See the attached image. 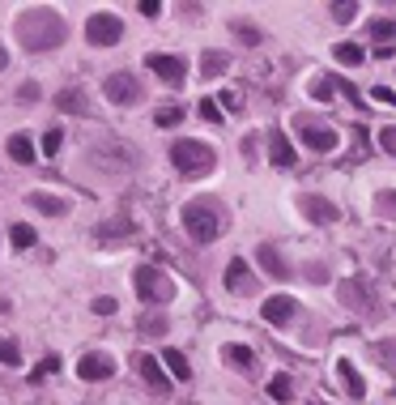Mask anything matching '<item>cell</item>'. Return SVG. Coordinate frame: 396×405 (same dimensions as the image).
<instances>
[{"label":"cell","mask_w":396,"mask_h":405,"mask_svg":"<svg viewBox=\"0 0 396 405\" xmlns=\"http://www.w3.org/2000/svg\"><path fill=\"white\" fill-rule=\"evenodd\" d=\"M230 34H235L239 43H247V47H256V43L264 38V34H260V30H256L252 21H243V17H235V21H230Z\"/></svg>","instance_id":"obj_25"},{"label":"cell","mask_w":396,"mask_h":405,"mask_svg":"<svg viewBox=\"0 0 396 405\" xmlns=\"http://www.w3.org/2000/svg\"><path fill=\"white\" fill-rule=\"evenodd\" d=\"M303 214H307L311 222H337V218H341V209H337L333 201H324V196H303Z\"/></svg>","instance_id":"obj_16"},{"label":"cell","mask_w":396,"mask_h":405,"mask_svg":"<svg viewBox=\"0 0 396 405\" xmlns=\"http://www.w3.org/2000/svg\"><path fill=\"white\" fill-rule=\"evenodd\" d=\"M145 64L162 77V81H171V85H179L183 81V60L179 56H166V51H149L145 56Z\"/></svg>","instance_id":"obj_10"},{"label":"cell","mask_w":396,"mask_h":405,"mask_svg":"<svg viewBox=\"0 0 396 405\" xmlns=\"http://www.w3.org/2000/svg\"><path fill=\"white\" fill-rule=\"evenodd\" d=\"M371 38H375L380 47H392V43H396V17H380V21H371Z\"/></svg>","instance_id":"obj_24"},{"label":"cell","mask_w":396,"mask_h":405,"mask_svg":"<svg viewBox=\"0 0 396 405\" xmlns=\"http://www.w3.org/2000/svg\"><path fill=\"white\" fill-rule=\"evenodd\" d=\"M77 376L81 380H90V384H102V380H111L115 376V363L107 359V354H81V363H77Z\"/></svg>","instance_id":"obj_8"},{"label":"cell","mask_w":396,"mask_h":405,"mask_svg":"<svg viewBox=\"0 0 396 405\" xmlns=\"http://www.w3.org/2000/svg\"><path fill=\"white\" fill-rule=\"evenodd\" d=\"M371 98H375V102H388V107H396V94L388 90V85H371Z\"/></svg>","instance_id":"obj_38"},{"label":"cell","mask_w":396,"mask_h":405,"mask_svg":"<svg viewBox=\"0 0 396 405\" xmlns=\"http://www.w3.org/2000/svg\"><path fill=\"white\" fill-rule=\"evenodd\" d=\"M328 13H333V21H350V17H358V0H337Z\"/></svg>","instance_id":"obj_31"},{"label":"cell","mask_w":396,"mask_h":405,"mask_svg":"<svg viewBox=\"0 0 396 405\" xmlns=\"http://www.w3.org/2000/svg\"><path fill=\"white\" fill-rule=\"evenodd\" d=\"M299 137H303V145H311L316 154L337 149V132H333V128H316L311 120H299Z\"/></svg>","instance_id":"obj_11"},{"label":"cell","mask_w":396,"mask_h":405,"mask_svg":"<svg viewBox=\"0 0 396 405\" xmlns=\"http://www.w3.org/2000/svg\"><path fill=\"white\" fill-rule=\"evenodd\" d=\"M4 149H9V158H13L17 167H30V162H34V141H30L26 132H13Z\"/></svg>","instance_id":"obj_19"},{"label":"cell","mask_w":396,"mask_h":405,"mask_svg":"<svg viewBox=\"0 0 396 405\" xmlns=\"http://www.w3.org/2000/svg\"><path fill=\"white\" fill-rule=\"evenodd\" d=\"M141 333H149V337H162L166 333V320L162 316H141V325H137Z\"/></svg>","instance_id":"obj_34"},{"label":"cell","mask_w":396,"mask_h":405,"mask_svg":"<svg viewBox=\"0 0 396 405\" xmlns=\"http://www.w3.org/2000/svg\"><path fill=\"white\" fill-rule=\"evenodd\" d=\"M141 13H145V17H158V13H162V4H158V0H141Z\"/></svg>","instance_id":"obj_40"},{"label":"cell","mask_w":396,"mask_h":405,"mask_svg":"<svg viewBox=\"0 0 396 405\" xmlns=\"http://www.w3.org/2000/svg\"><path fill=\"white\" fill-rule=\"evenodd\" d=\"M200 115H205V120H213V124H222V107H218L213 98H205V102H200Z\"/></svg>","instance_id":"obj_37"},{"label":"cell","mask_w":396,"mask_h":405,"mask_svg":"<svg viewBox=\"0 0 396 405\" xmlns=\"http://www.w3.org/2000/svg\"><path fill=\"white\" fill-rule=\"evenodd\" d=\"M137 372H141V380H145L158 397H166V393H171V380H166V372H162V359L141 354V359H137Z\"/></svg>","instance_id":"obj_12"},{"label":"cell","mask_w":396,"mask_h":405,"mask_svg":"<svg viewBox=\"0 0 396 405\" xmlns=\"http://www.w3.org/2000/svg\"><path fill=\"white\" fill-rule=\"evenodd\" d=\"M294 312H299V307H294V299H290V295H269V299L260 303V316H264L269 325H286Z\"/></svg>","instance_id":"obj_14"},{"label":"cell","mask_w":396,"mask_h":405,"mask_svg":"<svg viewBox=\"0 0 396 405\" xmlns=\"http://www.w3.org/2000/svg\"><path fill=\"white\" fill-rule=\"evenodd\" d=\"M60 145H64V132H60V128H47V132H43V154H47V158H55V154H60Z\"/></svg>","instance_id":"obj_32"},{"label":"cell","mask_w":396,"mask_h":405,"mask_svg":"<svg viewBox=\"0 0 396 405\" xmlns=\"http://www.w3.org/2000/svg\"><path fill=\"white\" fill-rule=\"evenodd\" d=\"M85 38H90L94 47H115V43L124 38V26H119L115 13H94V17L85 21Z\"/></svg>","instance_id":"obj_5"},{"label":"cell","mask_w":396,"mask_h":405,"mask_svg":"<svg viewBox=\"0 0 396 405\" xmlns=\"http://www.w3.org/2000/svg\"><path fill=\"white\" fill-rule=\"evenodd\" d=\"M68 38V26H64V17L55 13V9H26L21 17H17V43L26 47V51H51V47H60Z\"/></svg>","instance_id":"obj_1"},{"label":"cell","mask_w":396,"mask_h":405,"mask_svg":"<svg viewBox=\"0 0 396 405\" xmlns=\"http://www.w3.org/2000/svg\"><path fill=\"white\" fill-rule=\"evenodd\" d=\"M269 162H273V167H294V162H299V158H294V145L286 141L282 128L269 132Z\"/></svg>","instance_id":"obj_15"},{"label":"cell","mask_w":396,"mask_h":405,"mask_svg":"<svg viewBox=\"0 0 396 405\" xmlns=\"http://www.w3.org/2000/svg\"><path fill=\"white\" fill-rule=\"evenodd\" d=\"M337 299H341L346 307H354V312H371V307H375V303H371V290H367V282H354V278L337 286Z\"/></svg>","instance_id":"obj_13"},{"label":"cell","mask_w":396,"mask_h":405,"mask_svg":"<svg viewBox=\"0 0 396 405\" xmlns=\"http://www.w3.org/2000/svg\"><path fill=\"white\" fill-rule=\"evenodd\" d=\"M183 231H188L196 243H213V239L226 235V209H222L218 201L200 196V201L183 205Z\"/></svg>","instance_id":"obj_2"},{"label":"cell","mask_w":396,"mask_h":405,"mask_svg":"<svg viewBox=\"0 0 396 405\" xmlns=\"http://www.w3.org/2000/svg\"><path fill=\"white\" fill-rule=\"evenodd\" d=\"M9 68V51H4V43H0V73Z\"/></svg>","instance_id":"obj_43"},{"label":"cell","mask_w":396,"mask_h":405,"mask_svg":"<svg viewBox=\"0 0 396 405\" xmlns=\"http://www.w3.org/2000/svg\"><path fill=\"white\" fill-rule=\"evenodd\" d=\"M34 98H38V85H34V81H26V85H21V102H34Z\"/></svg>","instance_id":"obj_41"},{"label":"cell","mask_w":396,"mask_h":405,"mask_svg":"<svg viewBox=\"0 0 396 405\" xmlns=\"http://www.w3.org/2000/svg\"><path fill=\"white\" fill-rule=\"evenodd\" d=\"M55 107H60L64 115H90V98H85L81 90H60V94H55Z\"/></svg>","instance_id":"obj_18"},{"label":"cell","mask_w":396,"mask_h":405,"mask_svg":"<svg viewBox=\"0 0 396 405\" xmlns=\"http://www.w3.org/2000/svg\"><path fill=\"white\" fill-rule=\"evenodd\" d=\"M94 312H98V316H115V299H107V295L94 299Z\"/></svg>","instance_id":"obj_39"},{"label":"cell","mask_w":396,"mask_h":405,"mask_svg":"<svg viewBox=\"0 0 396 405\" xmlns=\"http://www.w3.org/2000/svg\"><path fill=\"white\" fill-rule=\"evenodd\" d=\"M9 239H13V248H21V252H26V248H34V231H30V226H13V231H9Z\"/></svg>","instance_id":"obj_33"},{"label":"cell","mask_w":396,"mask_h":405,"mask_svg":"<svg viewBox=\"0 0 396 405\" xmlns=\"http://www.w3.org/2000/svg\"><path fill=\"white\" fill-rule=\"evenodd\" d=\"M337 376H341V384L350 389V397H354V401H358V397H367V380L358 376V367H354L350 359H341V363H337Z\"/></svg>","instance_id":"obj_22"},{"label":"cell","mask_w":396,"mask_h":405,"mask_svg":"<svg viewBox=\"0 0 396 405\" xmlns=\"http://www.w3.org/2000/svg\"><path fill=\"white\" fill-rule=\"evenodd\" d=\"M226 64H230V60H226L222 51H205V56H200V77H218V73H226Z\"/></svg>","instance_id":"obj_27"},{"label":"cell","mask_w":396,"mask_h":405,"mask_svg":"<svg viewBox=\"0 0 396 405\" xmlns=\"http://www.w3.org/2000/svg\"><path fill=\"white\" fill-rule=\"evenodd\" d=\"M311 405H328V401H311Z\"/></svg>","instance_id":"obj_44"},{"label":"cell","mask_w":396,"mask_h":405,"mask_svg":"<svg viewBox=\"0 0 396 405\" xmlns=\"http://www.w3.org/2000/svg\"><path fill=\"white\" fill-rule=\"evenodd\" d=\"M256 261H260V269H264L269 278H286V273H290V269H286V261H282V252H277L273 243H260Z\"/></svg>","instance_id":"obj_21"},{"label":"cell","mask_w":396,"mask_h":405,"mask_svg":"<svg viewBox=\"0 0 396 405\" xmlns=\"http://www.w3.org/2000/svg\"><path fill=\"white\" fill-rule=\"evenodd\" d=\"M226 290H230V295H252V290H256L252 265H247L243 256H235V261L226 265Z\"/></svg>","instance_id":"obj_9"},{"label":"cell","mask_w":396,"mask_h":405,"mask_svg":"<svg viewBox=\"0 0 396 405\" xmlns=\"http://www.w3.org/2000/svg\"><path fill=\"white\" fill-rule=\"evenodd\" d=\"M154 124H158V128H175V124H183V107H162V111L154 115Z\"/></svg>","instance_id":"obj_29"},{"label":"cell","mask_w":396,"mask_h":405,"mask_svg":"<svg viewBox=\"0 0 396 405\" xmlns=\"http://www.w3.org/2000/svg\"><path fill=\"white\" fill-rule=\"evenodd\" d=\"M380 205H384V209H392V214H396V188H388V192L380 196Z\"/></svg>","instance_id":"obj_42"},{"label":"cell","mask_w":396,"mask_h":405,"mask_svg":"<svg viewBox=\"0 0 396 405\" xmlns=\"http://www.w3.org/2000/svg\"><path fill=\"white\" fill-rule=\"evenodd\" d=\"M162 363L171 367V376H175V380H183V384L192 380V367H188V359H183V350H166V354H162Z\"/></svg>","instance_id":"obj_23"},{"label":"cell","mask_w":396,"mask_h":405,"mask_svg":"<svg viewBox=\"0 0 396 405\" xmlns=\"http://www.w3.org/2000/svg\"><path fill=\"white\" fill-rule=\"evenodd\" d=\"M30 205L38 214H47V218H64L68 214V201L64 196H51V192H30Z\"/></svg>","instance_id":"obj_20"},{"label":"cell","mask_w":396,"mask_h":405,"mask_svg":"<svg viewBox=\"0 0 396 405\" xmlns=\"http://www.w3.org/2000/svg\"><path fill=\"white\" fill-rule=\"evenodd\" d=\"M102 90H107V98L119 102V107H132V102L141 98V85H137L132 73H111V77L102 81Z\"/></svg>","instance_id":"obj_7"},{"label":"cell","mask_w":396,"mask_h":405,"mask_svg":"<svg viewBox=\"0 0 396 405\" xmlns=\"http://www.w3.org/2000/svg\"><path fill=\"white\" fill-rule=\"evenodd\" d=\"M171 162H175V171H179L183 179H200V175H209V171L218 167V154H213V145L183 137V141L171 145Z\"/></svg>","instance_id":"obj_3"},{"label":"cell","mask_w":396,"mask_h":405,"mask_svg":"<svg viewBox=\"0 0 396 405\" xmlns=\"http://www.w3.org/2000/svg\"><path fill=\"white\" fill-rule=\"evenodd\" d=\"M17 363H21V350H17V342L0 337V367H17Z\"/></svg>","instance_id":"obj_30"},{"label":"cell","mask_w":396,"mask_h":405,"mask_svg":"<svg viewBox=\"0 0 396 405\" xmlns=\"http://www.w3.org/2000/svg\"><path fill=\"white\" fill-rule=\"evenodd\" d=\"M132 286H137V295H141L145 303H166V299L175 295V282H171L162 269H154V265H141V269L132 273Z\"/></svg>","instance_id":"obj_4"},{"label":"cell","mask_w":396,"mask_h":405,"mask_svg":"<svg viewBox=\"0 0 396 405\" xmlns=\"http://www.w3.org/2000/svg\"><path fill=\"white\" fill-rule=\"evenodd\" d=\"M94 162H98L102 171H132V167H137V149L124 145V141H102V145L94 149Z\"/></svg>","instance_id":"obj_6"},{"label":"cell","mask_w":396,"mask_h":405,"mask_svg":"<svg viewBox=\"0 0 396 405\" xmlns=\"http://www.w3.org/2000/svg\"><path fill=\"white\" fill-rule=\"evenodd\" d=\"M333 56H337L341 64H350V68H358V64L367 60V51H363L358 43H337V47H333Z\"/></svg>","instance_id":"obj_26"},{"label":"cell","mask_w":396,"mask_h":405,"mask_svg":"<svg viewBox=\"0 0 396 405\" xmlns=\"http://www.w3.org/2000/svg\"><path fill=\"white\" fill-rule=\"evenodd\" d=\"M222 354H226V359H230L239 372H247V376H256V372H260V359H256V350H252V346H239V342H230Z\"/></svg>","instance_id":"obj_17"},{"label":"cell","mask_w":396,"mask_h":405,"mask_svg":"<svg viewBox=\"0 0 396 405\" xmlns=\"http://www.w3.org/2000/svg\"><path fill=\"white\" fill-rule=\"evenodd\" d=\"M380 149H384L388 158H396V128H384V132H380Z\"/></svg>","instance_id":"obj_36"},{"label":"cell","mask_w":396,"mask_h":405,"mask_svg":"<svg viewBox=\"0 0 396 405\" xmlns=\"http://www.w3.org/2000/svg\"><path fill=\"white\" fill-rule=\"evenodd\" d=\"M290 393H294V380L290 376H273L269 380V397L273 401H290Z\"/></svg>","instance_id":"obj_28"},{"label":"cell","mask_w":396,"mask_h":405,"mask_svg":"<svg viewBox=\"0 0 396 405\" xmlns=\"http://www.w3.org/2000/svg\"><path fill=\"white\" fill-rule=\"evenodd\" d=\"M333 90H337V85H333V77H320V81L311 85V94H316L320 102H328V98H333Z\"/></svg>","instance_id":"obj_35"}]
</instances>
